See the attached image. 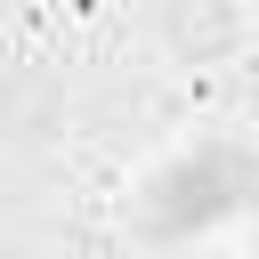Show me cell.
Instances as JSON below:
<instances>
[{"label":"cell","instance_id":"obj_1","mask_svg":"<svg viewBox=\"0 0 259 259\" xmlns=\"http://www.w3.org/2000/svg\"><path fill=\"white\" fill-rule=\"evenodd\" d=\"M259 194V146L227 138V130H202L186 146H170L146 178H138V227H154L162 210H178L162 235H210L227 210H243Z\"/></svg>","mask_w":259,"mask_h":259},{"label":"cell","instance_id":"obj_2","mask_svg":"<svg viewBox=\"0 0 259 259\" xmlns=\"http://www.w3.org/2000/svg\"><path fill=\"white\" fill-rule=\"evenodd\" d=\"M251 16H259V0H251Z\"/></svg>","mask_w":259,"mask_h":259}]
</instances>
